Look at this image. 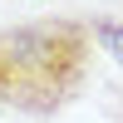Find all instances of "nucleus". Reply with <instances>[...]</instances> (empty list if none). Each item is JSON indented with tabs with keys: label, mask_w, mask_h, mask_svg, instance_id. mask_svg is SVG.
Instances as JSON below:
<instances>
[{
	"label": "nucleus",
	"mask_w": 123,
	"mask_h": 123,
	"mask_svg": "<svg viewBox=\"0 0 123 123\" xmlns=\"http://www.w3.org/2000/svg\"><path fill=\"white\" fill-rule=\"evenodd\" d=\"M94 25L69 15L0 25V113L59 118L94 74Z\"/></svg>",
	"instance_id": "nucleus-1"
},
{
	"label": "nucleus",
	"mask_w": 123,
	"mask_h": 123,
	"mask_svg": "<svg viewBox=\"0 0 123 123\" xmlns=\"http://www.w3.org/2000/svg\"><path fill=\"white\" fill-rule=\"evenodd\" d=\"M94 25V39L104 44V54H113V64L123 69V25L118 20H89Z\"/></svg>",
	"instance_id": "nucleus-2"
},
{
	"label": "nucleus",
	"mask_w": 123,
	"mask_h": 123,
	"mask_svg": "<svg viewBox=\"0 0 123 123\" xmlns=\"http://www.w3.org/2000/svg\"><path fill=\"white\" fill-rule=\"evenodd\" d=\"M113 123H123V94L113 98Z\"/></svg>",
	"instance_id": "nucleus-3"
}]
</instances>
